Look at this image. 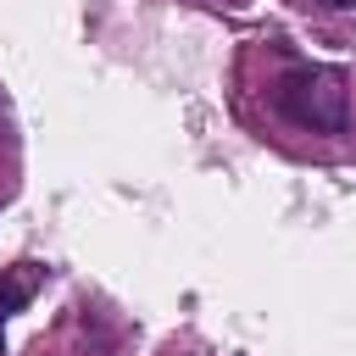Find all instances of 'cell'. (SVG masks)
I'll return each instance as SVG.
<instances>
[{"label": "cell", "instance_id": "cell-1", "mask_svg": "<svg viewBox=\"0 0 356 356\" xmlns=\"http://www.w3.org/2000/svg\"><path fill=\"white\" fill-rule=\"evenodd\" d=\"M273 106L306 134H345L350 128V83L339 67H289L278 78Z\"/></svg>", "mask_w": 356, "mask_h": 356}, {"label": "cell", "instance_id": "cell-2", "mask_svg": "<svg viewBox=\"0 0 356 356\" xmlns=\"http://www.w3.org/2000/svg\"><path fill=\"white\" fill-rule=\"evenodd\" d=\"M33 267H22V273H11V278H0V323L11 317V312H22L28 300H33Z\"/></svg>", "mask_w": 356, "mask_h": 356}, {"label": "cell", "instance_id": "cell-3", "mask_svg": "<svg viewBox=\"0 0 356 356\" xmlns=\"http://www.w3.org/2000/svg\"><path fill=\"white\" fill-rule=\"evenodd\" d=\"M317 6H328V11H345V6H356V0H317Z\"/></svg>", "mask_w": 356, "mask_h": 356}, {"label": "cell", "instance_id": "cell-4", "mask_svg": "<svg viewBox=\"0 0 356 356\" xmlns=\"http://www.w3.org/2000/svg\"><path fill=\"white\" fill-rule=\"evenodd\" d=\"M0 356H6V339H0Z\"/></svg>", "mask_w": 356, "mask_h": 356}]
</instances>
